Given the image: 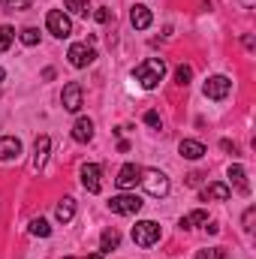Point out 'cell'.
<instances>
[{
	"label": "cell",
	"instance_id": "cell-16",
	"mask_svg": "<svg viewBox=\"0 0 256 259\" xmlns=\"http://www.w3.org/2000/svg\"><path fill=\"white\" fill-rule=\"evenodd\" d=\"M232 196V190L226 187V184H208L205 190H202V199L205 202H226Z\"/></svg>",
	"mask_w": 256,
	"mask_h": 259
},
{
	"label": "cell",
	"instance_id": "cell-29",
	"mask_svg": "<svg viewBox=\"0 0 256 259\" xmlns=\"http://www.w3.org/2000/svg\"><path fill=\"white\" fill-rule=\"evenodd\" d=\"M220 148H223L226 154H238V145H235V142H229V139H223V142H220Z\"/></svg>",
	"mask_w": 256,
	"mask_h": 259
},
{
	"label": "cell",
	"instance_id": "cell-6",
	"mask_svg": "<svg viewBox=\"0 0 256 259\" xmlns=\"http://www.w3.org/2000/svg\"><path fill=\"white\" fill-rule=\"evenodd\" d=\"M66 58H69V64H72V66L84 69V66H91V64H94L97 52H94L91 46H84V42H72V46H69V52H66Z\"/></svg>",
	"mask_w": 256,
	"mask_h": 259
},
{
	"label": "cell",
	"instance_id": "cell-11",
	"mask_svg": "<svg viewBox=\"0 0 256 259\" xmlns=\"http://www.w3.org/2000/svg\"><path fill=\"white\" fill-rule=\"evenodd\" d=\"M21 157V142L15 136H3L0 139V163H9V160H18Z\"/></svg>",
	"mask_w": 256,
	"mask_h": 259
},
{
	"label": "cell",
	"instance_id": "cell-7",
	"mask_svg": "<svg viewBox=\"0 0 256 259\" xmlns=\"http://www.w3.org/2000/svg\"><path fill=\"white\" fill-rule=\"evenodd\" d=\"M229 91H232V81H229L226 75H211V78L205 81V97H208V100H226Z\"/></svg>",
	"mask_w": 256,
	"mask_h": 259
},
{
	"label": "cell",
	"instance_id": "cell-25",
	"mask_svg": "<svg viewBox=\"0 0 256 259\" xmlns=\"http://www.w3.org/2000/svg\"><path fill=\"white\" fill-rule=\"evenodd\" d=\"M196 259H226V250L223 247H208V250H199Z\"/></svg>",
	"mask_w": 256,
	"mask_h": 259
},
{
	"label": "cell",
	"instance_id": "cell-2",
	"mask_svg": "<svg viewBox=\"0 0 256 259\" xmlns=\"http://www.w3.org/2000/svg\"><path fill=\"white\" fill-rule=\"evenodd\" d=\"M145 190L151 196H157V199H163V196L169 193V178L160 172V169H148V172H142V181H139Z\"/></svg>",
	"mask_w": 256,
	"mask_h": 259
},
{
	"label": "cell",
	"instance_id": "cell-19",
	"mask_svg": "<svg viewBox=\"0 0 256 259\" xmlns=\"http://www.w3.org/2000/svg\"><path fill=\"white\" fill-rule=\"evenodd\" d=\"M118 244H121L118 229H106V232H103V238H100V253H109V250H115Z\"/></svg>",
	"mask_w": 256,
	"mask_h": 259
},
{
	"label": "cell",
	"instance_id": "cell-1",
	"mask_svg": "<svg viewBox=\"0 0 256 259\" xmlns=\"http://www.w3.org/2000/svg\"><path fill=\"white\" fill-rule=\"evenodd\" d=\"M133 75H136V81L145 91H154L163 81V75H166V61L163 58H148V61H142V64L133 69Z\"/></svg>",
	"mask_w": 256,
	"mask_h": 259
},
{
	"label": "cell",
	"instance_id": "cell-3",
	"mask_svg": "<svg viewBox=\"0 0 256 259\" xmlns=\"http://www.w3.org/2000/svg\"><path fill=\"white\" fill-rule=\"evenodd\" d=\"M133 241H136L139 247H151V244H157V241H160V226H157L154 220H142V223H136V226H133Z\"/></svg>",
	"mask_w": 256,
	"mask_h": 259
},
{
	"label": "cell",
	"instance_id": "cell-23",
	"mask_svg": "<svg viewBox=\"0 0 256 259\" xmlns=\"http://www.w3.org/2000/svg\"><path fill=\"white\" fill-rule=\"evenodd\" d=\"M30 232H33V235H39V238H49V235H52V226L39 217V220H33V223H30Z\"/></svg>",
	"mask_w": 256,
	"mask_h": 259
},
{
	"label": "cell",
	"instance_id": "cell-17",
	"mask_svg": "<svg viewBox=\"0 0 256 259\" xmlns=\"http://www.w3.org/2000/svg\"><path fill=\"white\" fill-rule=\"evenodd\" d=\"M229 178H232V184H235V190L238 193H250V184H247V172L241 169V166H229Z\"/></svg>",
	"mask_w": 256,
	"mask_h": 259
},
{
	"label": "cell",
	"instance_id": "cell-18",
	"mask_svg": "<svg viewBox=\"0 0 256 259\" xmlns=\"http://www.w3.org/2000/svg\"><path fill=\"white\" fill-rule=\"evenodd\" d=\"M72 214H75V199H69V196H66V199H61V202H58L55 217H58L61 223H69V220H72Z\"/></svg>",
	"mask_w": 256,
	"mask_h": 259
},
{
	"label": "cell",
	"instance_id": "cell-26",
	"mask_svg": "<svg viewBox=\"0 0 256 259\" xmlns=\"http://www.w3.org/2000/svg\"><path fill=\"white\" fill-rule=\"evenodd\" d=\"M21 42H24V46H36V42H39V30H36V27H24V30H21Z\"/></svg>",
	"mask_w": 256,
	"mask_h": 259
},
{
	"label": "cell",
	"instance_id": "cell-30",
	"mask_svg": "<svg viewBox=\"0 0 256 259\" xmlns=\"http://www.w3.org/2000/svg\"><path fill=\"white\" fill-rule=\"evenodd\" d=\"M94 18H97L100 24H106V21L112 18V12H109V9H97V15H94Z\"/></svg>",
	"mask_w": 256,
	"mask_h": 259
},
{
	"label": "cell",
	"instance_id": "cell-31",
	"mask_svg": "<svg viewBox=\"0 0 256 259\" xmlns=\"http://www.w3.org/2000/svg\"><path fill=\"white\" fill-rule=\"evenodd\" d=\"M250 223H253V208H247V211H244V229H247V232L253 229Z\"/></svg>",
	"mask_w": 256,
	"mask_h": 259
},
{
	"label": "cell",
	"instance_id": "cell-10",
	"mask_svg": "<svg viewBox=\"0 0 256 259\" xmlns=\"http://www.w3.org/2000/svg\"><path fill=\"white\" fill-rule=\"evenodd\" d=\"M115 181H118V187H121V190H130V187H136V184L142 181V169H139L136 163H127V166L118 172V178H115Z\"/></svg>",
	"mask_w": 256,
	"mask_h": 259
},
{
	"label": "cell",
	"instance_id": "cell-33",
	"mask_svg": "<svg viewBox=\"0 0 256 259\" xmlns=\"http://www.w3.org/2000/svg\"><path fill=\"white\" fill-rule=\"evenodd\" d=\"M3 78H6V69H0V84H3Z\"/></svg>",
	"mask_w": 256,
	"mask_h": 259
},
{
	"label": "cell",
	"instance_id": "cell-27",
	"mask_svg": "<svg viewBox=\"0 0 256 259\" xmlns=\"http://www.w3.org/2000/svg\"><path fill=\"white\" fill-rule=\"evenodd\" d=\"M0 3H3V6H6L9 12H21V9H27V6H30L33 0H0Z\"/></svg>",
	"mask_w": 256,
	"mask_h": 259
},
{
	"label": "cell",
	"instance_id": "cell-4",
	"mask_svg": "<svg viewBox=\"0 0 256 259\" xmlns=\"http://www.w3.org/2000/svg\"><path fill=\"white\" fill-rule=\"evenodd\" d=\"M109 208H112V214L130 217V214H139L142 211V199L136 193H121V196H112L109 199Z\"/></svg>",
	"mask_w": 256,
	"mask_h": 259
},
{
	"label": "cell",
	"instance_id": "cell-12",
	"mask_svg": "<svg viewBox=\"0 0 256 259\" xmlns=\"http://www.w3.org/2000/svg\"><path fill=\"white\" fill-rule=\"evenodd\" d=\"M151 21H154L151 9H148V6H142V3H136V6H133V12H130V24H133L136 30H148V27H151Z\"/></svg>",
	"mask_w": 256,
	"mask_h": 259
},
{
	"label": "cell",
	"instance_id": "cell-32",
	"mask_svg": "<svg viewBox=\"0 0 256 259\" xmlns=\"http://www.w3.org/2000/svg\"><path fill=\"white\" fill-rule=\"evenodd\" d=\"M84 259H103V253H91V256H84Z\"/></svg>",
	"mask_w": 256,
	"mask_h": 259
},
{
	"label": "cell",
	"instance_id": "cell-24",
	"mask_svg": "<svg viewBox=\"0 0 256 259\" xmlns=\"http://www.w3.org/2000/svg\"><path fill=\"white\" fill-rule=\"evenodd\" d=\"M12 39H15V30H12L9 24H3V27H0V52H6V49L12 46Z\"/></svg>",
	"mask_w": 256,
	"mask_h": 259
},
{
	"label": "cell",
	"instance_id": "cell-14",
	"mask_svg": "<svg viewBox=\"0 0 256 259\" xmlns=\"http://www.w3.org/2000/svg\"><path fill=\"white\" fill-rule=\"evenodd\" d=\"M72 139L81 142V145L91 142V139H94V121H91V118H78L75 127H72Z\"/></svg>",
	"mask_w": 256,
	"mask_h": 259
},
{
	"label": "cell",
	"instance_id": "cell-5",
	"mask_svg": "<svg viewBox=\"0 0 256 259\" xmlns=\"http://www.w3.org/2000/svg\"><path fill=\"white\" fill-rule=\"evenodd\" d=\"M46 27H49V33L58 36V39H66V36L72 33V21L66 18L61 9H52V12L46 15Z\"/></svg>",
	"mask_w": 256,
	"mask_h": 259
},
{
	"label": "cell",
	"instance_id": "cell-28",
	"mask_svg": "<svg viewBox=\"0 0 256 259\" xmlns=\"http://www.w3.org/2000/svg\"><path fill=\"white\" fill-rule=\"evenodd\" d=\"M145 124H148V127H160L163 121H160V115H157V112H148V115H145Z\"/></svg>",
	"mask_w": 256,
	"mask_h": 259
},
{
	"label": "cell",
	"instance_id": "cell-8",
	"mask_svg": "<svg viewBox=\"0 0 256 259\" xmlns=\"http://www.w3.org/2000/svg\"><path fill=\"white\" fill-rule=\"evenodd\" d=\"M81 184L88 193H100L103 190V169L97 163H84L81 166Z\"/></svg>",
	"mask_w": 256,
	"mask_h": 259
},
{
	"label": "cell",
	"instance_id": "cell-20",
	"mask_svg": "<svg viewBox=\"0 0 256 259\" xmlns=\"http://www.w3.org/2000/svg\"><path fill=\"white\" fill-rule=\"evenodd\" d=\"M208 223V214L199 208V211H190L184 220H181V229H193V226H205Z\"/></svg>",
	"mask_w": 256,
	"mask_h": 259
},
{
	"label": "cell",
	"instance_id": "cell-9",
	"mask_svg": "<svg viewBox=\"0 0 256 259\" xmlns=\"http://www.w3.org/2000/svg\"><path fill=\"white\" fill-rule=\"evenodd\" d=\"M81 97H84V94H81V84H78V81H69L64 88V94H61V103H64L66 112H78V109L84 106Z\"/></svg>",
	"mask_w": 256,
	"mask_h": 259
},
{
	"label": "cell",
	"instance_id": "cell-15",
	"mask_svg": "<svg viewBox=\"0 0 256 259\" xmlns=\"http://www.w3.org/2000/svg\"><path fill=\"white\" fill-rule=\"evenodd\" d=\"M178 151H181V157H187V160H199V157H205V145L196 142V139H181Z\"/></svg>",
	"mask_w": 256,
	"mask_h": 259
},
{
	"label": "cell",
	"instance_id": "cell-22",
	"mask_svg": "<svg viewBox=\"0 0 256 259\" xmlns=\"http://www.w3.org/2000/svg\"><path fill=\"white\" fill-rule=\"evenodd\" d=\"M190 78H193V69L187 64H181L178 69H175V81H178L181 88H187V84H190Z\"/></svg>",
	"mask_w": 256,
	"mask_h": 259
},
{
	"label": "cell",
	"instance_id": "cell-13",
	"mask_svg": "<svg viewBox=\"0 0 256 259\" xmlns=\"http://www.w3.org/2000/svg\"><path fill=\"white\" fill-rule=\"evenodd\" d=\"M49 148H52V139H49V136H39V139H36V148H33V169H36V172L46 166Z\"/></svg>",
	"mask_w": 256,
	"mask_h": 259
},
{
	"label": "cell",
	"instance_id": "cell-21",
	"mask_svg": "<svg viewBox=\"0 0 256 259\" xmlns=\"http://www.w3.org/2000/svg\"><path fill=\"white\" fill-rule=\"evenodd\" d=\"M66 9L75 15H88L91 12V0H66Z\"/></svg>",
	"mask_w": 256,
	"mask_h": 259
}]
</instances>
